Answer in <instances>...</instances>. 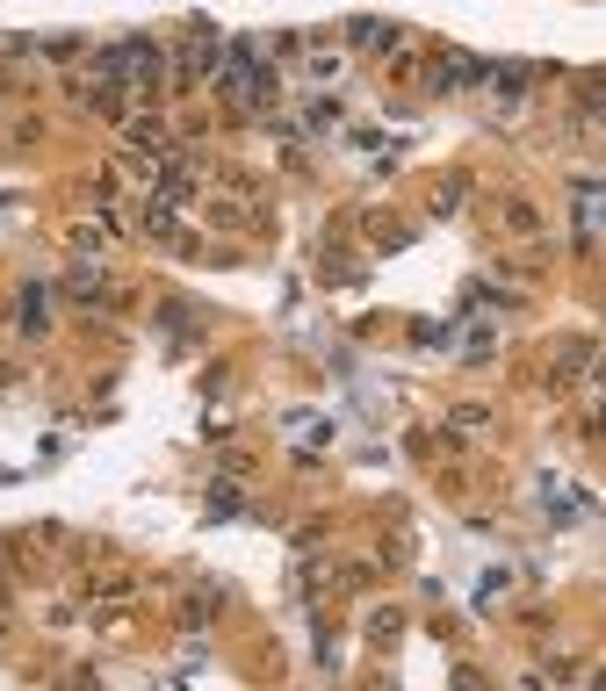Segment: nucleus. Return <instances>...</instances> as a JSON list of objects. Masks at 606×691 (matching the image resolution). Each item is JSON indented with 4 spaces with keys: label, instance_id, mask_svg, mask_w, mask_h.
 Wrapping results in <instances>:
<instances>
[{
    "label": "nucleus",
    "instance_id": "nucleus-1",
    "mask_svg": "<svg viewBox=\"0 0 606 691\" xmlns=\"http://www.w3.org/2000/svg\"><path fill=\"white\" fill-rule=\"evenodd\" d=\"M152 66H159L152 43H116V51H101V72H109V80H138V72H152Z\"/></svg>",
    "mask_w": 606,
    "mask_h": 691
}]
</instances>
